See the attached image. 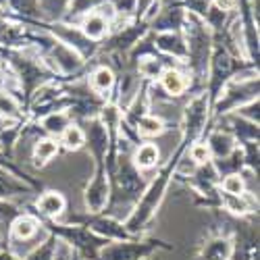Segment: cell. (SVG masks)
Returning a JSON list of instances; mask_svg holds the SVG:
<instances>
[{
  "mask_svg": "<svg viewBox=\"0 0 260 260\" xmlns=\"http://www.w3.org/2000/svg\"><path fill=\"white\" fill-rule=\"evenodd\" d=\"M115 83H117V75L111 64H98L88 75V88L104 100H108V92L115 88Z\"/></svg>",
  "mask_w": 260,
  "mask_h": 260,
  "instance_id": "cell-15",
  "label": "cell"
},
{
  "mask_svg": "<svg viewBox=\"0 0 260 260\" xmlns=\"http://www.w3.org/2000/svg\"><path fill=\"white\" fill-rule=\"evenodd\" d=\"M189 85H191V79L187 73H183L181 69L177 67H167L160 77H158V88L171 96V98H177L181 94H185L189 90Z\"/></svg>",
  "mask_w": 260,
  "mask_h": 260,
  "instance_id": "cell-11",
  "label": "cell"
},
{
  "mask_svg": "<svg viewBox=\"0 0 260 260\" xmlns=\"http://www.w3.org/2000/svg\"><path fill=\"white\" fill-rule=\"evenodd\" d=\"M185 23V11L181 5H171L162 7L158 15L150 21L148 27L154 34H167V31H181Z\"/></svg>",
  "mask_w": 260,
  "mask_h": 260,
  "instance_id": "cell-7",
  "label": "cell"
},
{
  "mask_svg": "<svg viewBox=\"0 0 260 260\" xmlns=\"http://www.w3.org/2000/svg\"><path fill=\"white\" fill-rule=\"evenodd\" d=\"M219 204L235 216H248L256 210L258 198L254 196V191H246V193H242V196H231V193L219 191Z\"/></svg>",
  "mask_w": 260,
  "mask_h": 260,
  "instance_id": "cell-12",
  "label": "cell"
},
{
  "mask_svg": "<svg viewBox=\"0 0 260 260\" xmlns=\"http://www.w3.org/2000/svg\"><path fill=\"white\" fill-rule=\"evenodd\" d=\"M111 202V177L106 165H96L94 175L83 189V204L90 214H100Z\"/></svg>",
  "mask_w": 260,
  "mask_h": 260,
  "instance_id": "cell-4",
  "label": "cell"
},
{
  "mask_svg": "<svg viewBox=\"0 0 260 260\" xmlns=\"http://www.w3.org/2000/svg\"><path fill=\"white\" fill-rule=\"evenodd\" d=\"M235 252V244L229 237H212L206 242V246L200 250V258L198 260H231Z\"/></svg>",
  "mask_w": 260,
  "mask_h": 260,
  "instance_id": "cell-20",
  "label": "cell"
},
{
  "mask_svg": "<svg viewBox=\"0 0 260 260\" xmlns=\"http://www.w3.org/2000/svg\"><path fill=\"white\" fill-rule=\"evenodd\" d=\"M0 260H21V258L9 250H0Z\"/></svg>",
  "mask_w": 260,
  "mask_h": 260,
  "instance_id": "cell-37",
  "label": "cell"
},
{
  "mask_svg": "<svg viewBox=\"0 0 260 260\" xmlns=\"http://www.w3.org/2000/svg\"><path fill=\"white\" fill-rule=\"evenodd\" d=\"M42 29H46L54 40H58V42H62V44H67L69 48H73L83 60L92 58L100 48L96 42L85 38L77 25H69V23H62V21H54V23H42Z\"/></svg>",
  "mask_w": 260,
  "mask_h": 260,
  "instance_id": "cell-2",
  "label": "cell"
},
{
  "mask_svg": "<svg viewBox=\"0 0 260 260\" xmlns=\"http://www.w3.org/2000/svg\"><path fill=\"white\" fill-rule=\"evenodd\" d=\"M154 50L162 52L165 56L177 58L179 62H185L187 58V48H185V38L181 31H167V34H156L152 38Z\"/></svg>",
  "mask_w": 260,
  "mask_h": 260,
  "instance_id": "cell-10",
  "label": "cell"
},
{
  "mask_svg": "<svg viewBox=\"0 0 260 260\" xmlns=\"http://www.w3.org/2000/svg\"><path fill=\"white\" fill-rule=\"evenodd\" d=\"M73 258V246H69L67 242H62L58 237V246H56V254L54 260H71Z\"/></svg>",
  "mask_w": 260,
  "mask_h": 260,
  "instance_id": "cell-35",
  "label": "cell"
},
{
  "mask_svg": "<svg viewBox=\"0 0 260 260\" xmlns=\"http://www.w3.org/2000/svg\"><path fill=\"white\" fill-rule=\"evenodd\" d=\"M136 60H138V64H136V73H138L140 77H144L146 81H154V79H158L160 73L167 69L165 60H162L160 56H156V52H152V54H144V56H140V58H136Z\"/></svg>",
  "mask_w": 260,
  "mask_h": 260,
  "instance_id": "cell-24",
  "label": "cell"
},
{
  "mask_svg": "<svg viewBox=\"0 0 260 260\" xmlns=\"http://www.w3.org/2000/svg\"><path fill=\"white\" fill-rule=\"evenodd\" d=\"M219 187H221V191L231 193V196H242V193L248 191V185L242 177V173H229V175L221 177Z\"/></svg>",
  "mask_w": 260,
  "mask_h": 260,
  "instance_id": "cell-30",
  "label": "cell"
},
{
  "mask_svg": "<svg viewBox=\"0 0 260 260\" xmlns=\"http://www.w3.org/2000/svg\"><path fill=\"white\" fill-rule=\"evenodd\" d=\"M58 144L60 148H64L67 152H77L85 146V134H83V127L77 123H71L64 132L58 136Z\"/></svg>",
  "mask_w": 260,
  "mask_h": 260,
  "instance_id": "cell-27",
  "label": "cell"
},
{
  "mask_svg": "<svg viewBox=\"0 0 260 260\" xmlns=\"http://www.w3.org/2000/svg\"><path fill=\"white\" fill-rule=\"evenodd\" d=\"M0 119L5 121H21V104L15 94L0 88Z\"/></svg>",
  "mask_w": 260,
  "mask_h": 260,
  "instance_id": "cell-28",
  "label": "cell"
},
{
  "mask_svg": "<svg viewBox=\"0 0 260 260\" xmlns=\"http://www.w3.org/2000/svg\"><path fill=\"white\" fill-rule=\"evenodd\" d=\"M71 0H40V21L42 23H54L60 21L67 13Z\"/></svg>",
  "mask_w": 260,
  "mask_h": 260,
  "instance_id": "cell-26",
  "label": "cell"
},
{
  "mask_svg": "<svg viewBox=\"0 0 260 260\" xmlns=\"http://www.w3.org/2000/svg\"><path fill=\"white\" fill-rule=\"evenodd\" d=\"M132 165L140 171V173H146V171H152L154 167H158V160H160V148L154 144V142H142L134 148L132 152Z\"/></svg>",
  "mask_w": 260,
  "mask_h": 260,
  "instance_id": "cell-16",
  "label": "cell"
},
{
  "mask_svg": "<svg viewBox=\"0 0 260 260\" xmlns=\"http://www.w3.org/2000/svg\"><path fill=\"white\" fill-rule=\"evenodd\" d=\"M156 3H158V0H134V11H132L134 19L136 21H142L144 15L148 13V9L152 7V5H156Z\"/></svg>",
  "mask_w": 260,
  "mask_h": 260,
  "instance_id": "cell-34",
  "label": "cell"
},
{
  "mask_svg": "<svg viewBox=\"0 0 260 260\" xmlns=\"http://www.w3.org/2000/svg\"><path fill=\"white\" fill-rule=\"evenodd\" d=\"M108 177L115 179V193H117V200H140V196L146 189V181L144 175L132 165V158L127 154H121L115 160V169Z\"/></svg>",
  "mask_w": 260,
  "mask_h": 260,
  "instance_id": "cell-1",
  "label": "cell"
},
{
  "mask_svg": "<svg viewBox=\"0 0 260 260\" xmlns=\"http://www.w3.org/2000/svg\"><path fill=\"white\" fill-rule=\"evenodd\" d=\"M5 11L15 15L19 23H29L40 19V0H7Z\"/></svg>",
  "mask_w": 260,
  "mask_h": 260,
  "instance_id": "cell-22",
  "label": "cell"
},
{
  "mask_svg": "<svg viewBox=\"0 0 260 260\" xmlns=\"http://www.w3.org/2000/svg\"><path fill=\"white\" fill-rule=\"evenodd\" d=\"M71 123H73V121H71V117H69L67 111H54V113H48V115H44V117L38 119V125L42 127V132H46L50 138H56V140H58V136H60Z\"/></svg>",
  "mask_w": 260,
  "mask_h": 260,
  "instance_id": "cell-23",
  "label": "cell"
},
{
  "mask_svg": "<svg viewBox=\"0 0 260 260\" xmlns=\"http://www.w3.org/2000/svg\"><path fill=\"white\" fill-rule=\"evenodd\" d=\"M156 248H160V242L148 240V242H136V240H125V242H113L106 244L96 260H142L150 256Z\"/></svg>",
  "mask_w": 260,
  "mask_h": 260,
  "instance_id": "cell-5",
  "label": "cell"
},
{
  "mask_svg": "<svg viewBox=\"0 0 260 260\" xmlns=\"http://www.w3.org/2000/svg\"><path fill=\"white\" fill-rule=\"evenodd\" d=\"M77 27L81 29V34L88 38V40H92V42H96V44H100V42L104 40V38H108V34H111V23L94 9L92 13H88L85 17H81V21L77 23Z\"/></svg>",
  "mask_w": 260,
  "mask_h": 260,
  "instance_id": "cell-13",
  "label": "cell"
},
{
  "mask_svg": "<svg viewBox=\"0 0 260 260\" xmlns=\"http://www.w3.org/2000/svg\"><path fill=\"white\" fill-rule=\"evenodd\" d=\"M42 227L44 225H42V221L36 214L23 212L11 223V240L13 242H31L34 237L40 233Z\"/></svg>",
  "mask_w": 260,
  "mask_h": 260,
  "instance_id": "cell-14",
  "label": "cell"
},
{
  "mask_svg": "<svg viewBox=\"0 0 260 260\" xmlns=\"http://www.w3.org/2000/svg\"><path fill=\"white\" fill-rule=\"evenodd\" d=\"M3 79L5 77H3V69H0V88H3Z\"/></svg>",
  "mask_w": 260,
  "mask_h": 260,
  "instance_id": "cell-39",
  "label": "cell"
},
{
  "mask_svg": "<svg viewBox=\"0 0 260 260\" xmlns=\"http://www.w3.org/2000/svg\"><path fill=\"white\" fill-rule=\"evenodd\" d=\"M258 108H260V102H258V98H256V100H250V102L242 104L240 108H235L233 115H237V117H242V119H246V121L258 125V123H260V111H258Z\"/></svg>",
  "mask_w": 260,
  "mask_h": 260,
  "instance_id": "cell-31",
  "label": "cell"
},
{
  "mask_svg": "<svg viewBox=\"0 0 260 260\" xmlns=\"http://www.w3.org/2000/svg\"><path fill=\"white\" fill-rule=\"evenodd\" d=\"M83 134H85V146L90 148L94 162L106 165V154H108V148H111V134H108L104 123L98 117L88 119L83 127Z\"/></svg>",
  "mask_w": 260,
  "mask_h": 260,
  "instance_id": "cell-6",
  "label": "cell"
},
{
  "mask_svg": "<svg viewBox=\"0 0 260 260\" xmlns=\"http://www.w3.org/2000/svg\"><path fill=\"white\" fill-rule=\"evenodd\" d=\"M167 132V123L162 117L158 115H144L138 123H136V134L138 138H160Z\"/></svg>",
  "mask_w": 260,
  "mask_h": 260,
  "instance_id": "cell-25",
  "label": "cell"
},
{
  "mask_svg": "<svg viewBox=\"0 0 260 260\" xmlns=\"http://www.w3.org/2000/svg\"><path fill=\"white\" fill-rule=\"evenodd\" d=\"M187 156H189L193 162H196V165H206V162L212 160L206 142H193V144L189 146V150H187Z\"/></svg>",
  "mask_w": 260,
  "mask_h": 260,
  "instance_id": "cell-32",
  "label": "cell"
},
{
  "mask_svg": "<svg viewBox=\"0 0 260 260\" xmlns=\"http://www.w3.org/2000/svg\"><path fill=\"white\" fill-rule=\"evenodd\" d=\"M5 7H7V0H0V11H5Z\"/></svg>",
  "mask_w": 260,
  "mask_h": 260,
  "instance_id": "cell-38",
  "label": "cell"
},
{
  "mask_svg": "<svg viewBox=\"0 0 260 260\" xmlns=\"http://www.w3.org/2000/svg\"><path fill=\"white\" fill-rule=\"evenodd\" d=\"M181 7H183L185 13L204 19V15L210 9V0H181Z\"/></svg>",
  "mask_w": 260,
  "mask_h": 260,
  "instance_id": "cell-33",
  "label": "cell"
},
{
  "mask_svg": "<svg viewBox=\"0 0 260 260\" xmlns=\"http://www.w3.org/2000/svg\"><path fill=\"white\" fill-rule=\"evenodd\" d=\"M0 250H3V235H0Z\"/></svg>",
  "mask_w": 260,
  "mask_h": 260,
  "instance_id": "cell-40",
  "label": "cell"
},
{
  "mask_svg": "<svg viewBox=\"0 0 260 260\" xmlns=\"http://www.w3.org/2000/svg\"><path fill=\"white\" fill-rule=\"evenodd\" d=\"M42 60H44V64L48 67V71L52 75H56V73L77 75L85 64V60L73 48H69L67 44H62V42H58V40H54L52 46L42 54Z\"/></svg>",
  "mask_w": 260,
  "mask_h": 260,
  "instance_id": "cell-3",
  "label": "cell"
},
{
  "mask_svg": "<svg viewBox=\"0 0 260 260\" xmlns=\"http://www.w3.org/2000/svg\"><path fill=\"white\" fill-rule=\"evenodd\" d=\"M85 229H90L94 235L102 237L106 242H125V240H132V233L125 229L123 223L111 219V216H96V219L88 221Z\"/></svg>",
  "mask_w": 260,
  "mask_h": 260,
  "instance_id": "cell-9",
  "label": "cell"
},
{
  "mask_svg": "<svg viewBox=\"0 0 260 260\" xmlns=\"http://www.w3.org/2000/svg\"><path fill=\"white\" fill-rule=\"evenodd\" d=\"M31 185H36L27 175H17V173L0 167V200H13L17 196L31 193Z\"/></svg>",
  "mask_w": 260,
  "mask_h": 260,
  "instance_id": "cell-8",
  "label": "cell"
},
{
  "mask_svg": "<svg viewBox=\"0 0 260 260\" xmlns=\"http://www.w3.org/2000/svg\"><path fill=\"white\" fill-rule=\"evenodd\" d=\"M210 5L223 13H233L235 9H240V0H210Z\"/></svg>",
  "mask_w": 260,
  "mask_h": 260,
  "instance_id": "cell-36",
  "label": "cell"
},
{
  "mask_svg": "<svg viewBox=\"0 0 260 260\" xmlns=\"http://www.w3.org/2000/svg\"><path fill=\"white\" fill-rule=\"evenodd\" d=\"M223 119L229 125L227 132L235 138V142L237 140H240L242 144H246V142H258V125H254V123H250V121H246L242 117H237L233 113L225 115Z\"/></svg>",
  "mask_w": 260,
  "mask_h": 260,
  "instance_id": "cell-21",
  "label": "cell"
},
{
  "mask_svg": "<svg viewBox=\"0 0 260 260\" xmlns=\"http://www.w3.org/2000/svg\"><path fill=\"white\" fill-rule=\"evenodd\" d=\"M60 152V144L56 138H38L34 142V148H31V160H34V167L42 169L46 167L48 162H52Z\"/></svg>",
  "mask_w": 260,
  "mask_h": 260,
  "instance_id": "cell-18",
  "label": "cell"
},
{
  "mask_svg": "<svg viewBox=\"0 0 260 260\" xmlns=\"http://www.w3.org/2000/svg\"><path fill=\"white\" fill-rule=\"evenodd\" d=\"M56 246H58V237H56V235H46L44 242H42L40 246H36V248L25 256V260H54Z\"/></svg>",
  "mask_w": 260,
  "mask_h": 260,
  "instance_id": "cell-29",
  "label": "cell"
},
{
  "mask_svg": "<svg viewBox=\"0 0 260 260\" xmlns=\"http://www.w3.org/2000/svg\"><path fill=\"white\" fill-rule=\"evenodd\" d=\"M36 208L42 216H46V219H58V216L64 212V208H67V200H64V196L60 191L46 189L36 200Z\"/></svg>",
  "mask_w": 260,
  "mask_h": 260,
  "instance_id": "cell-19",
  "label": "cell"
},
{
  "mask_svg": "<svg viewBox=\"0 0 260 260\" xmlns=\"http://www.w3.org/2000/svg\"><path fill=\"white\" fill-rule=\"evenodd\" d=\"M206 146L210 150L212 160H221V158H227L237 148V142L227 129H214L206 140Z\"/></svg>",
  "mask_w": 260,
  "mask_h": 260,
  "instance_id": "cell-17",
  "label": "cell"
}]
</instances>
